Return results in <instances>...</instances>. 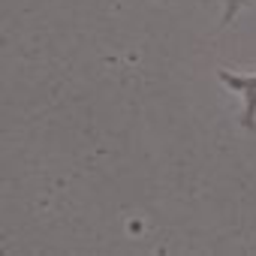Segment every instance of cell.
<instances>
[{
  "label": "cell",
  "instance_id": "obj_1",
  "mask_svg": "<svg viewBox=\"0 0 256 256\" xmlns=\"http://www.w3.org/2000/svg\"><path fill=\"white\" fill-rule=\"evenodd\" d=\"M247 4V0H226V12H223V24L220 28H229V22L241 12V6ZM217 78L235 90L241 96V124L247 126V130H253L256 126V76H238V72H229V70H220Z\"/></svg>",
  "mask_w": 256,
  "mask_h": 256
}]
</instances>
